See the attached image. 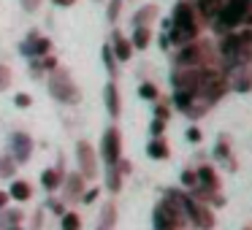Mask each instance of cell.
<instances>
[{"mask_svg":"<svg viewBox=\"0 0 252 230\" xmlns=\"http://www.w3.org/2000/svg\"><path fill=\"white\" fill-rule=\"evenodd\" d=\"M41 68H44V71H57V60H55V57H49V55H46V57H41Z\"/></svg>","mask_w":252,"mask_h":230,"instance_id":"31","label":"cell"},{"mask_svg":"<svg viewBox=\"0 0 252 230\" xmlns=\"http://www.w3.org/2000/svg\"><path fill=\"white\" fill-rule=\"evenodd\" d=\"M98 3H100V0H98Z\"/></svg>","mask_w":252,"mask_h":230,"instance_id":"45","label":"cell"},{"mask_svg":"<svg viewBox=\"0 0 252 230\" xmlns=\"http://www.w3.org/2000/svg\"><path fill=\"white\" fill-rule=\"evenodd\" d=\"M63 179H65V173H63L60 165H57V168H46L44 173H41V187H44L46 192H55L63 187Z\"/></svg>","mask_w":252,"mask_h":230,"instance_id":"10","label":"cell"},{"mask_svg":"<svg viewBox=\"0 0 252 230\" xmlns=\"http://www.w3.org/2000/svg\"><path fill=\"white\" fill-rule=\"evenodd\" d=\"M76 160H79V173L84 179H95L98 176V160H95V149L90 141L76 144Z\"/></svg>","mask_w":252,"mask_h":230,"instance_id":"5","label":"cell"},{"mask_svg":"<svg viewBox=\"0 0 252 230\" xmlns=\"http://www.w3.org/2000/svg\"><path fill=\"white\" fill-rule=\"evenodd\" d=\"M195 173H192V171H185V173H182V184H187V187H192L195 184Z\"/></svg>","mask_w":252,"mask_h":230,"instance_id":"34","label":"cell"},{"mask_svg":"<svg viewBox=\"0 0 252 230\" xmlns=\"http://www.w3.org/2000/svg\"><path fill=\"white\" fill-rule=\"evenodd\" d=\"M195 179L203 184V192H214V190H217V176H214L212 168H201L195 173Z\"/></svg>","mask_w":252,"mask_h":230,"instance_id":"17","label":"cell"},{"mask_svg":"<svg viewBox=\"0 0 252 230\" xmlns=\"http://www.w3.org/2000/svg\"><path fill=\"white\" fill-rule=\"evenodd\" d=\"M163 125H165L163 119H155V122H152V127H149V130H152V136H155V138H158L160 133H163Z\"/></svg>","mask_w":252,"mask_h":230,"instance_id":"36","label":"cell"},{"mask_svg":"<svg viewBox=\"0 0 252 230\" xmlns=\"http://www.w3.org/2000/svg\"><path fill=\"white\" fill-rule=\"evenodd\" d=\"M111 55H114L120 62H127V60H130V55H133L130 41H127V38H122L120 33H114V38H111Z\"/></svg>","mask_w":252,"mask_h":230,"instance_id":"12","label":"cell"},{"mask_svg":"<svg viewBox=\"0 0 252 230\" xmlns=\"http://www.w3.org/2000/svg\"><path fill=\"white\" fill-rule=\"evenodd\" d=\"M100 55H103V62H106V68H109V73H114V68H117V60H114V55H111V44H106Z\"/></svg>","mask_w":252,"mask_h":230,"instance_id":"27","label":"cell"},{"mask_svg":"<svg viewBox=\"0 0 252 230\" xmlns=\"http://www.w3.org/2000/svg\"><path fill=\"white\" fill-rule=\"evenodd\" d=\"M120 8H122V0H109V8H106V19H109V22H117V17H120Z\"/></svg>","mask_w":252,"mask_h":230,"instance_id":"24","label":"cell"},{"mask_svg":"<svg viewBox=\"0 0 252 230\" xmlns=\"http://www.w3.org/2000/svg\"><path fill=\"white\" fill-rule=\"evenodd\" d=\"M147 152H149V157H152V160H165V157H168V146H165L163 138H155V141L147 146Z\"/></svg>","mask_w":252,"mask_h":230,"instance_id":"18","label":"cell"},{"mask_svg":"<svg viewBox=\"0 0 252 230\" xmlns=\"http://www.w3.org/2000/svg\"><path fill=\"white\" fill-rule=\"evenodd\" d=\"M174 103L179 106L182 111H190V103H192V95H187V92H174Z\"/></svg>","mask_w":252,"mask_h":230,"instance_id":"25","label":"cell"},{"mask_svg":"<svg viewBox=\"0 0 252 230\" xmlns=\"http://www.w3.org/2000/svg\"><path fill=\"white\" fill-rule=\"evenodd\" d=\"M138 95L147 98V100H155L158 98V89H155V84H141V87H138Z\"/></svg>","mask_w":252,"mask_h":230,"instance_id":"29","label":"cell"},{"mask_svg":"<svg viewBox=\"0 0 252 230\" xmlns=\"http://www.w3.org/2000/svg\"><path fill=\"white\" fill-rule=\"evenodd\" d=\"M19 3H22L25 11H35V8L41 6V0H19Z\"/></svg>","mask_w":252,"mask_h":230,"instance_id":"35","label":"cell"},{"mask_svg":"<svg viewBox=\"0 0 252 230\" xmlns=\"http://www.w3.org/2000/svg\"><path fill=\"white\" fill-rule=\"evenodd\" d=\"M111 225H114V203H106V208H103V228L100 230H111Z\"/></svg>","mask_w":252,"mask_h":230,"instance_id":"26","label":"cell"},{"mask_svg":"<svg viewBox=\"0 0 252 230\" xmlns=\"http://www.w3.org/2000/svg\"><path fill=\"white\" fill-rule=\"evenodd\" d=\"M49 49H52V41L49 38H38L35 30H30L28 38H25V44H22V55L30 57V60H33V57H46Z\"/></svg>","mask_w":252,"mask_h":230,"instance_id":"8","label":"cell"},{"mask_svg":"<svg viewBox=\"0 0 252 230\" xmlns=\"http://www.w3.org/2000/svg\"><path fill=\"white\" fill-rule=\"evenodd\" d=\"M8 198H14V201H19V203L30 201V198H33V184L25 181V179H14L11 187H8Z\"/></svg>","mask_w":252,"mask_h":230,"instance_id":"11","label":"cell"},{"mask_svg":"<svg viewBox=\"0 0 252 230\" xmlns=\"http://www.w3.org/2000/svg\"><path fill=\"white\" fill-rule=\"evenodd\" d=\"M25 214L19 211V208H11V211H3V222H6V228H14V225L22 222Z\"/></svg>","mask_w":252,"mask_h":230,"instance_id":"23","label":"cell"},{"mask_svg":"<svg viewBox=\"0 0 252 230\" xmlns=\"http://www.w3.org/2000/svg\"><path fill=\"white\" fill-rule=\"evenodd\" d=\"M46 206H49V208H52V211H55V214H60V217H63V214H65V206H63L60 201H52V198H49V203H46Z\"/></svg>","mask_w":252,"mask_h":230,"instance_id":"32","label":"cell"},{"mask_svg":"<svg viewBox=\"0 0 252 230\" xmlns=\"http://www.w3.org/2000/svg\"><path fill=\"white\" fill-rule=\"evenodd\" d=\"M182 206H185V214L192 219V222L198 225V228H203V230H209L214 225V217H212V211L209 208H203L198 201H192L190 195H182Z\"/></svg>","mask_w":252,"mask_h":230,"instance_id":"6","label":"cell"},{"mask_svg":"<svg viewBox=\"0 0 252 230\" xmlns=\"http://www.w3.org/2000/svg\"><path fill=\"white\" fill-rule=\"evenodd\" d=\"M225 3H228V0H198V11H201L206 19H217Z\"/></svg>","mask_w":252,"mask_h":230,"instance_id":"15","label":"cell"},{"mask_svg":"<svg viewBox=\"0 0 252 230\" xmlns=\"http://www.w3.org/2000/svg\"><path fill=\"white\" fill-rule=\"evenodd\" d=\"M187 138H190V141H201V130H198V127H190V130H187Z\"/></svg>","mask_w":252,"mask_h":230,"instance_id":"39","label":"cell"},{"mask_svg":"<svg viewBox=\"0 0 252 230\" xmlns=\"http://www.w3.org/2000/svg\"><path fill=\"white\" fill-rule=\"evenodd\" d=\"M6 230H22V228H19V225H14V228H6Z\"/></svg>","mask_w":252,"mask_h":230,"instance_id":"43","label":"cell"},{"mask_svg":"<svg viewBox=\"0 0 252 230\" xmlns=\"http://www.w3.org/2000/svg\"><path fill=\"white\" fill-rule=\"evenodd\" d=\"M95 198H98V187H95V190H84V195H82V201L84 203H93Z\"/></svg>","mask_w":252,"mask_h":230,"instance_id":"37","label":"cell"},{"mask_svg":"<svg viewBox=\"0 0 252 230\" xmlns=\"http://www.w3.org/2000/svg\"><path fill=\"white\" fill-rule=\"evenodd\" d=\"M30 154H33V138L22 130H14L11 136H8V157L17 165H22L30 160Z\"/></svg>","mask_w":252,"mask_h":230,"instance_id":"3","label":"cell"},{"mask_svg":"<svg viewBox=\"0 0 252 230\" xmlns=\"http://www.w3.org/2000/svg\"><path fill=\"white\" fill-rule=\"evenodd\" d=\"M52 3H55V6H60V8H68V6H73L76 0H52Z\"/></svg>","mask_w":252,"mask_h":230,"instance_id":"40","label":"cell"},{"mask_svg":"<svg viewBox=\"0 0 252 230\" xmlns=\"http://www.w3.org/2000/svg\"><path fill=\"white\" fill-rule=\"evenodd\" d=\"M120 187H122V173H120V168H109L106 171V190L109 192H120Z\"/></svg>","mask_w":252,"mask_h":230,"instance_id":"19","label":"cell"},{"mask_svg":"<svg viewBox=\"0 0 252 230\" xmlns=\"http://www.w3.org/2000/svg\"><path fill=\"white\" fill-rule=\"evenodd\" d=\"M203 55H206V46L203 44H187L182 46V52L176 55V65L179 68H203Z\"/></svg>","mask_w":252,"mask_h":230,"instance_id":"7","label":"cell"},{"mask_svg":"<svg viewBox=\"0 0 252 230\" xmlns=\"http://www.w3.org/2000/svg\"><path fill=\"white\" fill-rule=\"evenodd\" d=\"M155 119H168V109H165V106H158V109H155Z\"/></svg>","mask_w":252,"mask_h":230,"instance_id":"38","label":"cell"},{"mask_svg":"<svg viewBox=\"0 0 252 230\" xmlns=\"http://www.w3.org/2000/svg\"><path fill=\"white\" fill-rule=\"evenodd\" d=\"M60 228L63 230H82V217L76 211H65L60 217Z\"/></svg>","mask_w":252,"mask_h":230,"instance_id":"20","label":"cell"},{"mask_svg":"<svg viewBox=\"0 0 252 230\" xmlns=\"http://www.w3.org/2000/svg\"><path fill=\"white\" fill-rule=\"evenodd\" d=\"M6 206H8V192H3V190H0V211H3Z\"/></svg>","mask_w":252,"mask_h":230,"instance_id":"41","label":"cell"},{"mask_svg":"<svg viewBox=\"0 0 252 230\" xmlns=\"http://www.w3.org/2000/svg\"><path fill=\"white\" fill-rule=\"evenodd\" d=\"M103 100H106V109H109V114H111V116L120 114V92H117V84H114V82L106 84V89H103Z\"/></svg>","mask_w":252,"mask_h":230,"instance_id":"14","label":"cell"},{"mask_svg":"<svg viewBox=\"0 0 252 230\" xmlns=\"http://www.w3.org/2000/svg\"><path fill=\"white\" fill-rule=\"evenodd\" d=\"M247 230H250V228H247Z\"/></svg>","mask_w":252,"mask_h":230,"instance_id":"44","label":"cell"},{"mask_svg":"<svg viewBox=\"0 0 252 230\" xmlns=\"http://www.w3.org/2000/svg\"><path fill=\"white\" fill-rule=\"evenodd\" d=\"M49 95L55 100H60V103H73V100H79V92L76 87H73V79L68 76V71H52L49 76Z\"/></svg>","mask_w":252,"mask_h":230,"instance_id":"1","label":"cell"},{"mask_svg":"<svg viewBox=\"0 0 252 230\" xmlns=\"http://www.w3.org/2000/svg\"><path fill=\"white\" fill-rule=\"evenodd\" d=\"M30 71H33V76H41V73H44V68H41V60H38V57H33V60H30Z\"/></svg>","mask_w":252,"mask_h":230,"instance_id":"33","label":"cell"},{"mask_svg":"<svg viewBox=\"0 0 252 230\" xmlns=\"http://www.w3.org/2000/svg\"><path fill=\"white\" fill-rule=\"evenodd\" d=\"M30 103H33V98H30L28 92H17V95H14V106H17V109H30Z\"/></svg>","mask_w":252,"mask_h":230,"instance_id":"28","label":"cell"},{"mask_svg":"<svg viewBox=\"0 0 252 230\" xmlns=\"http://www.w3.org/2000/svg\"><path fill=\"white\" fill-rule=\"evenodd\" d=\"M155 14H158V8H155V6H144V8H138V11L133 14V25H136V28H147V25L155 19Z\"/></svg>","mask_w":252,"mask_h":230,"instance_id":"16","label":"cell"},{"mask_svg":"<svg viewBox=\"0 0 252 230\" xmlns=\"http://www.w3.org/2000/svg\"><path fill=\"white\" fill-rule=\"evenodd\" d=\"M63 187H65V198H82L84 195V176L82 173H68L63 179Z\"/></svg>","mask_w":252,"mask_h":230,"instance_id":"13","label":"cell"},{"mask_svg":"<svg viewBox=\"0 0 252 230\" xmlns=\"http://www.w3.org/2000/svg\"><path fill=\"white\" fill-rule=\"evenodd\" d=\"M8 82H11V71H8L6 65H0V92L8 87Z\"/></svg>","mask_w":252,"mask_h":230,"instance_id":"30","label":"cell"},{"mask_svg":"<svg viewBox=\"0 0 252 230\" xmlns=\"http://www.w3.org/2000/svg\"><path fill=\"white\" fill-rule=\"evenodd\" d=\"M130 46H138V49L149 46V28H136V33L130 38Z\"/></svg>","mask_w":252,"mask_h":230,"instance_id":"21","label":"cell"},{"mask_svg":"<svg viewBox=\"0 0 252 230\" xmlns=\"http://www.w3.org/2000/svg\"><path fill=\"white\" fill-rule=\"evenodd\" d=\"M250 6H252V0H228V3L222 6V11H220L217 25H214V28H217V30L236 28L239 22H244V19H247Z\"/></svg>","mask_w":252,"mask_h":230,"instance_id":"2","label":"cell"},{"mask_svg":"<svg viewBox=\"0 0 252 230\" xmlns=\"http://www.w3.org/2000/svg\"><path fill=\"white\" fill-rule=\"evenodd\" d=\"M171 28H179V30H198V28H195V17H192V6H190V3H176L174 19H171Z\"/></svg>","mask_w":252,"mask_h":230,"instance_id":"9","label":"cell"},{"mask_svg":"<svg viewBox=\"0 0 252 230\" xmlns=\"http://www.w3.org/2000/svg\"><path fill=\"white\" fill-rule=\"evenodd\" d=\"M100 157L109 168H114L122 157V138H120V130L117 127H109L103 133V141H100Z\"/></svg>","mask_w":252,"mask_h":230,"instance_id":"4","label":"cell"},{"mask_svg":"<svg viewBox=\"0 0 252 230\" xmlns=\"http://www.w3.org/2000/svg\"><path fill=\"white\" fill-rule=\"evenodd\" d=\"M17 173V163L11 157H3L0 160V179H8V176Z\"/></svg>","mask_w":252,"mask_h":230,"instance_id":"22","label":"cell"},{"mask_svg":"<svg viewBox=\"0 0 252 230\" xmlns=\"http://www.w3.org/2000/svg\"><path fill=\"white\" fill-rule=\"evenodd\" d=\"M217 157H228V146H225V144H220V146H217Z\"/></svg>","mask_w":252,"mask_h":230,"instance_id":"42","label":"cell"}]
</instances>
